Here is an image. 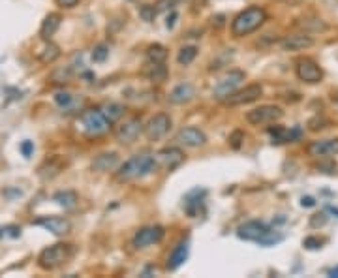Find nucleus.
Instances as JSON below:
<instances>
[{
    "label": "nucleus",
    "mask_w": 338,
    "mask_h": 278,
    "mask_svg": "<svg viewBox=\"0 0 338 278\" xmlns=\"http://www.w3.org/2000/svg\"><path fill=\"white\" fill-rule=\"evenodd\" d=\"M158 169L156 156L149 153L133 154L132 158H128L124 164L117 167V180L119 182H132V180L145 179L149 175H153Z\"/></svg>",
    "instance_id": "1"
},
{
    "label": "nucleus",
    "mask_w": 338,
    "mask_h": 278,
    "mask_svg": "<svg viewBox=\"0 0 338 278\" xmlns=\"http://www.w3.org/2000/svg\"><path fill=\"white\" fill-rule=\"evenodd\" d=\"M267 21V12L259 6H250L243 10L235 19L231 21V34L235 38H243L256 32Z\"/></svg>",
    "instance_id": "2"
},
{
    "label": "nucleus",
    "mask_w": 338,
    "mask_h": 278,
    "mask_svg": "<svg viewBox=\"0 0 338 278\" xmlns=\"http://www.w3.org/2000/svg\"><path fill=\"white\" fill-rule=\"evenodd\" d=\"M237 235L245 241H254V243H259L263 246H271L276 245L282 241V235H276L271 227L259 220H250V222H245L237 227Z\"/></svg>",
    "instance_id": "3"
},
{
    "label": "nucleus",
    "mask_w": 338,
    "mask_h": 278,
    "mask_svg": "<svg viewBox=\"0 0 338 278\" xmlns=\"http://www.w3.org/2000/svg\"><path fill=\"white\" fill-rule=\"evenodd\" d=\"M73 256L72 245H64V243H57L43 248L38 256V265L43 271H55L60 265H64L68 259Z\"/></svg>",
    "instance_id": "4"
},
{
    "label": "nucleus",
    "mask_w": 338,
    "mask_h": 278,
    "mask_svg": "<svg viewBox=\"0 0 338 278\" xmlns=\"http://www.w3.org/2000/svg\"><path fill=\"white\" fill-rule=\"evenodd\" d=\"M81 132L88 135V137H100V135H106L109 130H111V122L107 120V117L102 113V109H85L81 113Z\"/></svg>",
    "instance_id": "5"
},
{
    "label": "nucleus",
    "mask_w": 338,
    "mask_h": 278,
    "mask_svg": "<svg viewBox=\"0 0 338 278\" xmlns=\"http://www.w3.org/2000/svg\"><path fill=\"white\" fill-rule=\"evenodd\" d=\"M284 117V109L280 106H271V104H265V106L254 107L246 113V120L252 126H261V124H272Z\"/></svg>",
    "instance_id": "6"
},
{
    "label": "nucleus",
    "mask_w": 338,
    "mask_h": 278,
    "mask_svg": "<svg viewBox=\"0 0 338 278\" xmlns=\"http://www.w3.org/2000/svg\"><path fill=\"white\" fill-rule=\"evenodd\" d=\"M243 81H245V72H240V70H231V72H227L224 77L216 83V86L212 88V96H214L216 100H222V102H224L229 94H233L237 88H239Z\"/></svg>",
    "instance_id": "7"
},
{
    "label": "nucleus",
    "mask_w": 338,
    "mask_h": 278,
    "mask_svg": "<svg viewBox=\"0 0 338 278\" xmlns=\"http://www.w3.org/2000/svg\"><path fill=\"white\" fill-rule=\"evenodd\" d=\"M261 94H263V86L259 85V83H252V85H246L245 88H237L235 92L229 94L224 100V104L229 107L246 106V104H252L258 98H261Z\"/></svg>",
    "instance_id": "8"
},
{
    "label": "nucleus",
    "mask_w": 338,
    "mask_h": 278,
    "mask_svg": "<svg viewBox=\"0 0 338 278\" xmlns=\"http://www.w3.org/2000/svg\"><path fill=\"white\" fill-rule=\"evenodd\" d=\"M171 130V117L167 113H156L154 117L147 120V124L143 126V132H145L147 139L149 141H158L166 135L167 132Z\"/></svg>",
    "instance_id": "9"
},
{
    "label": "nucleus",
    "mask_w": 338,
    "mask_h": 278,
    "mask_svg": "<svg viewBox=\"0 0 338 278\" xmlns=\"http://www.w3.org/2000/svg\"><path fill=\"white\" fill-rule=\"evenodd\" d=\"M166 237V229L162 225H145L135 231L132 239V245L133 248H147V246H153L156 243H160L162 239Z\"/></svg>",
    "instance_id": "10"
},
{
    "label": "nucleus",
    "mask_w": 338,
    "mask_h": 278,
    "mask_svg": "<svg viewBox=\"0 0 338 278\" xmlns=\"http://www.w3.org/2000/svg\"><path fill=\"white\" fill-rule=\"evenodd\" d=\"M143 132V122L139 117H130L124 122H120L115 130V139L122 143V145H130L135 139L139 137V133Z\"/></svg>",
    "instance_id": "11"
},
{
    "label": "nucleus",
    "mask_w": 338,
    "mask_h": 278,
    "mask_svg": "<svg viewBox=\"0 0 338 278\" xmlns=\"http://www.w3.org/2000/svg\"><path fill=\"white\" fill-rule=\"evenodd\" d=\"M295 73L297 77L303 83H308V85H316L323 79V70L319 68V64L312 59H299L297 64H295Z\"/></svg>",
    "instance_id": "12"
},
{
    "label": "nucleus",
    "mask_w": 338,
    "mask_h": 278,
    "mask_svg": "<svg viewBox=\"0 0 338 278\" xmlns=\"http://www.w3.org/2000/svg\"><path fill=\"white\" fill-rule=\"evenodd\" d=\"M175 141L188 149H199V147L207 145V135L203 130H199L196 126H184L177 132Z\"/></svg>",
    "instance_id": "13"
},
{
    "label": "nucleus",
    "mask_w": 338,
    "mask_h": 278,
    "mask_svg": "<svg viewBox=\"0 0 338 278\" xmlns=\"http://www.w3.org/2000/svg\"><path fill=\"white\" fill-rule=\"evenodd\" d=\"M34 225H40V227L47 229L53 235H59V237L72 231V222L68 218H62V216H41V218L34 220Z\"/></svg>",
    "instance_id": "14"
},
{
    "label": "nucleus",
    "mask_w": 338,
    "mask_h": 278,
    "mask_svg": "<svg viewBox=\"0 0 338 278\" xmlns=\"http://www.w3.org/2000/svg\"><path fill=\"white\" fill-rule=\"evenodd\" d=\"M156 162L158 167H164L167 171H171L175 167H179L184 162V153L180 151L179 147H166L156 153Z\"/></svg>",
    "instance_id": "15"
},
{
    "label": "nucleus",
    "mask_w": 338,
    "mask_h": 278,
    "mask_svg": "<svg viewBox=\"0 0 338 278\" xmlns=\"http://www.w3.org/2000/svg\"><path fill=\"white\" fill-rule=\"evenodd\" d=\"M314 45V38L306 32L299 34H287L278 41V47L282 51H305Z\"/></svg>",
    "instance_id": "16"
},
{
    "label": "nucleus",
    "mask_w": 338,
    "mask_h": 278,
    "mask_svg": "<svg viewBox=\"0 0 338 278\" xmlns=\"http://www.w3.org/2000/svg\"><path fill=\"white\" fill-rule=\"evenodd\" d=\"M306 153L314 158H331L338 154V139H318L306 147Z\"/></svg>",
    "instance_id": "17"
},
{
    "label": "nucleus",
    "mask_w": 338,
    "mask_h": 278,
    "mask_svg": "<svg viewBox=\"0 0 338 278\" xmlns=\"http://www.w3.org/2000/svg\"><path fill=\"white\" fill-rule=\"evenodd\" d=\"M188 254H190V239H180L179 243L175 245V248L171 250L169 258H167L166 263L167 271H177L180 265L188 259Z\"/></svg>",
    "instance_id": "18"
},
{
    "label": "nucleus",
    "mask_w": 338,
    "mask_h": 278,
    "mask_svg": "<svg viewBox=\"0 0 338 278\" xmlns=\"http://www.w3.org/2000/svg\"><path fill=\"white\" fill-rule=\"evenodd\" d=\"M267 132L272 137V143H293L303 135L301 128H285V126H271Z\"/></svg>",
    "instance_id": "19"
},
{
    "label": "nucleus",
    "mask_w": 338,
    "mask_h": 278,
    "mask_svg": "<svg viewBox=\"0 0 338 278\" xmlns=\"http://www.w3.org/2000/svg\"><path fill=\"white\" fill-rule=\"evenodd\" d=\"M120 166V160L117 153H102L92 160V169L98 173L113 171Z\"/></svg>",
    "instance_id": "20"
},
{
    "label": "nucleus",
    "mask_w": 338,
    "mask_h": 278,
    "mask_svg": "<svg viewBox=\"0 0 338 278\" xmlns=\"http://www.w3.org/2000/svg\"><path fill=\"white\" fill-rule=\"evenodd\" d=\"M194 96H196V88L192 83H180L169 92V102L173 106H182V104H188Z\"/></svg>",
    "instance_id": "21"
},
{
    "label": "nucleus",
    "mask_w": 338,
    "mask_h": 278,
    "mask_svg": "<svg viewBox=\"0 0 338 278\" xmlns=\"http://www.w3.org/2000/svg\"><path fill=\"white\" fill-rule=\"evenodd\" d=\"M167 68L164 62H149L143 70V77H147L153 83H162V81L167 79Z\"/></svg>",
    "instance_id": "22"
},
{
    "label": "nucleus",
    "mask_w": 338,
    "mask_h": 278,
    "mask_svg": "<svg viewBox=\"0 0 338 278\" xmlns=\"http://www.w3.org/2000/svg\"><path fill=\"white\" fill-rule=\"evenodd\" d=\"M60 27V15L59 14H49L45 19L41 21L40 27V38L41 40H51L55 36V32Z\"/></svg>",
    "instance_id": "23"
},
{
    "label": "nucleus",
    "mask_w": 338,
    "mask_h": 278,
    "mask_svg": "<svg viewBox=\"0 0 338 278\" xmlns=\"http://www.w3.org/2000/svg\"><path fill=\"white\" fill-rule=\"evenodd\" d=\"M36 57H38V60L43 62V64H53L55 60L60 57V49L59 45H55L53 41L47 40L45 43L36 51Z\"/></svg>",
    "instance_id": "24"
},
{
    "label": "nucleus",
    "mask_w": 338,
    "mask_h": 278,
    "mask_svg": "<svg viewBox=\"0 0 338 278\" xmlns=\"http://www.w3.org/2000/svg\"><path fill=\"white\" fill-rule=\"evenodd\" d=\"M53 201H57V205H60L64 211H72V209L77 207L79 198H77V194L72 192V190H60V192H57L53 196Z\"/></svg>",
    "instance_id": "25"
},
{
    "label": "nucleus",
    "mask_w": 338,
    "mask_h": 278,
    "mask_svg": "<svg viewBox=\"0 0 338 278\" xmlns=\"http://www.w3.org/2000/svg\"><path fill=\"white\" fill-rule=\"evenodd\" d=\"M203 196H205V192L201 190H194V192H190L188 196H186L184 199V209L186 212L192 216V218H196L198 216V212H199V207L203 205Z\"/></svg>",
    "instance_id": "26"
},
{
    "label": "nucleus",
    "mask_w": 338,
    "mask_h": 278,
    "mask_svg": "<svg viewBox=\"0 0 338 278\" xmlns=\"http://www.w3.org/2000/svg\"><path fill=\"white\" fill-rule=\"evenodd\" d=\"M102 109V113L107 117V120L111 122V124H115V122H119L122 117H124V106H120V104H107V106L100 107Z\"/></svg>",
    "instance_id": "27"
},
{
    "label": "nucleus",
    "mask_w": 338,
    "mask_h": 278,
    "mask_svg": "<svg viewBox=\"0 0 338 278\" xmlns=\"http://www.w3.org/2000/svg\"><path fill=\"white\" fill-rule=\"evenodd\" d=\"M147 62H166L167 59V49L160 43L147 47Z\"/></svg>",
    "instance_id": "28"
},
{
    "label": "nucleus",
    "mask_w": 338,
    "mask_h": 278,
    "mask_svg": "<svg viewBox=\"0 0 338 278\" xmlns=\"http://www.w3.org/2000/svg\"><path fill=\"white\" fill-rule=\"evenodd\" d=\"M55 102L59 104L60 109H64V111H70V109H73V107L77 106V104H81V100H77L73 94L70 92H57L55 94Z\"/></svg>",
    "instance_id": "29"
},
{
    "label": "nucleus",
    "mask_w": 338,
    "mask_h": 278,
    "mask_svg": "<svg viewBox=\"0 0 338 278\" xmlns=\"http://www.w3.org/2000/svg\"><path fill=\"white\" fill-rule=\"evenodd\" d=\"M198 57V47L196 45H184L180 47L179 55H177V62H179L180 66H188V64H192L194 60Z\"/></svg>",
    "instance_id": "30"
},
{
    "label": "nucleus",
    "mask_w": 338,
    "mask_h": 278,
    "mask_svg": "<svg viewBox=\"0 0 338 278\" xmlns=\"http://www.w3.org/2000/svg\"><path fill=\"white\" fill-rule=\"evenodd\" d=\"M295 27H301L305 32H308V30L319 32V30H325L327 25L321 19H299V23H295Z\"/></svg>",
    "instance_id": "31"
},
{
    "label": "nucleus",
    "mask_w": 338,
    "mask_h": 278,
    "mask_svg": "<svg viewBox=\"0 0 338 278\" xmlns=\"http://www.w3.org/2000/svg\"><path fill=\"white\" fill-rule=\"evenodd\" d=\"M73 68L72 64H68V66L60 68V70H55L53 73H51V81H55V83H66V81H70V77L73 75Z\"/></svg>",
    "instance_id": "32"
},
{
    "label": "nucleus",
    "mask_w": 338,
    "mask_h": 278,
    "mask_svg": "<svg viewBox=\"0 0 338 278\" xmlns=\"http://www.w3.org/2000/svg\"><path fill=\"white\" fill-rule=\"evenodd\" d=\"M109 57V47L106 43H100L92 49V60L94 62H104Z\"/></svg>",
    "instance_id": "33"
},
{
    "label": "nucleus",
    "mask_w": 338,
    "mask_h": 278,
    "mask_svg": "<svg viewBox=\"0 0 338 278\" xmlns=\"http://www.w3.org/2000/svg\"><path fill=\"white\" fill-rule=\"evenodd\" d=\"M227 141H229L231 149H235V151H237V149H240L243 141H245V132H243V130H235V132L229 135V139H227Z\"/></svg>",
    "instance_id": "34"
},
{
    "label": "nucleus",
    "mask_w": 338,
    "mask_h": 278,
    "mask_svg": "<svg viewBox=\"0 0 338 278\" xmlns=\"http://www.w3.org/2000/svg\"><path fill=\"white\" fill-rule=\"evenodd\" d=\"M139 14H141V17H143V19L151 23V21H154V17H156V14H158V12H156V8H154V6H143L139 10Z\"/></svg>",
    "instance_id": "35"
},
{
    "label": "nucleus",
    "mask_w": 338,
    "mask_h": 278,
    "mask_svg": "<svg viewBox=\"0 0 338 278\" xmlns=\"http://www.w3.org/2000/svg\"><path fill=\"white\" fill-rule=\"evenodd\" d=\"M177 2L179 0H158L154 8H156V12H166V10H173L177 6Z\"/></svg>",
    "instance_id": "36"
},
{
    "label": "nucleus",
    "mask_w": 338,
    "mask_h": 278,
    "mask_svg": "<svg viewBox=\"0 0 338 278\" xmlns=\"http://www.w3.org/2000/svg\"><path fill=\"white\" fill-rule=\"evenodd\" d=\"M303 245H305V248H308V250H318V248H321L323 241L318 237H306Z\"/></svg>",
    "instance_id": "37"
},
{
    "label": "nucleus",
    "mask_w": 338,
    "mask_h": 278,
    "mask_svg": "<svg viewBox=\"0 0 338 278\" xmlns=\"http://www.w3.org/2000/svg\"><path fill=\"white\" fill-rule=\"evenodd\" d=\"M21 153H23V156L30 158L32 153H34V143L32 141H23V143H21Z\"/></svg>",
    "instance_id": "38"
},
{
    "label": "nucleus",
    "mask_w": 338,
    "mask_h": 278,
    "mask_svg": "<svg viewBox=\"0 0 338 278\" xmlns=\"http://www.w3.org/2000/svg\"><path fill=\"white\" fill-rule=\"evenodd\" d=\"M55 4L59 8H62V10H72V8H75L79 4V0H55Z\"/></svg>",
    "instance_id": "39"
},
{
    "label": "nucleus",
    "mask_w": 338,
    "mask_h": 278,
    "mask_svg": "<svg viewBox=\"0 0 338 278\" xmlns=\"http://www.w3.org/2000/svg\"><path fill=\"white\" fill-rule=\"evenodd\" d=\"M301 205H303V207H314V205H316V199L310 198V196H306V198L301 199Z\"/></svg>",
    "instance_id": "40"
},
{
    "label": "nucleus",
    "mask_w": 338,
    "mask_h": 278,
    "mask_svg": "<svg viewBox=\"0 0 338 278\" xmlns=\"http://www.w3.org/2000/svg\"><path fill=\"white\" fill-rule=\"evenodd\" d=\"M177 17H179V15H177V14H175V12H173V10H171V17H167L166 27H167V28H173V27H175V21H177Z\"/></svg>",
    "instance_id": "41"
},
{
    "label": "nucleus",
    "mask_w": 338,
    "mask_h": 278,
    "mask_svg": "<svg viewBox=\"0 0 338 278\" xmlns=\"http://www.w3.org/2000/svg\"><path fill=\"white\" fill-rule=\"evenodd\" d=\"M329 274H331V276H338V267L336 269H332V271H329Z\"/></svg>",
    "instance_id": "42"
}]
</instances>
